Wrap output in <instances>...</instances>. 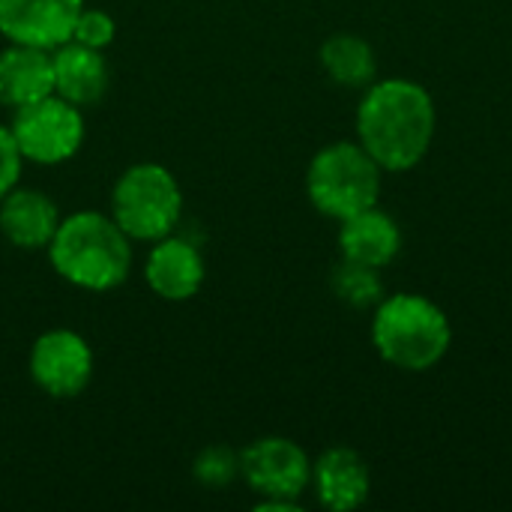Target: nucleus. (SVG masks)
Here are the masks:
<instances>
[{"mask_svg": "<svg viewBox=\"0 0 512 512\" xmlns=\"http://www.w3.org/2000/svg\"><path fill=\"white\" fill-rule=\"evenodd\" d=\"M354 129L360 147L384 174H405L417 168L435 144L438 105L414 78H375L360 96Z\"/></svg>", "mask_w": 512, "mask_h": 512, "instance_id": "obj_1", "label": "nucleus"}, {"mask_svg": "<svg viewBox=\"0 0 512 512\" xmlns=\"http://www.w3.org/2000/svg\"><path fill=\"white\" fill-rule=\"evenodd\" d=\"M369 339L375 354L408 375L432 372L453 348V321L420 291L384 294L372 309Z\"/></svg>", "mask_w": 512, "mask_h": 512, "instance_id": "obj_2", "label": "nucleus"}, {"mask_svg": "<svg viewBox=\"0 0 512 512\" xmlns=\"http://www.w3.org/2000/svg\"><path fill=\"white\" fill-rule=\"evenodd\" d=\"M48 258L63 282L96 294L114 291L132 273V240L111 213L78 210L60 219Z\"/></svg>", "mask_w": 512, "mask_h": 512, "instance_id": "obj_3", "label": "nucleus"}, {"mask_svg": "<svg viewBox=\"0 0 512 512\" xmlns=\"http://www.w3.org/2000/svg\"><path fill=\"white\" fill-rule=\"evenodd\" d=\"M384 192V168L360 147V141L324 144L306 168V195L312 207L342 222L366 207H375Z\"/></svg>", "mask_w": 512, "mask_h": 512, "instance_id": "obj_4", "label": "nucleus"}, {"mask_svg": "<svg viewBox=\"0 0 512 512\" xmlns=\"http://www.w3.org/2000/svg\"><path fill=\"white\" fill-rule=\"evenodd\" d=\"M111 219L129 240L156 243L183 219V189L177 177L159 162L129 165L111 189Z\"/></svg>", "mask_w": 512, "mask_h": 512, "instance_id": "obj_5", "label": "nucleus"}, {"mask_svg": "<svg viewBox=\"0 0 512 512\" xmlns=\"http://www.w3.org/2000/svg\"><path fill=\"white\" fill-rule=\"evenodd\" d=\"M12 138L33 165H60L69 162L84 144V114L78 105L48 93L30 105L15 108L9 123Z\"/></svg>", "mask_w": 512, "mask_h": 512, "instance_id": "obj_6", "label": "nucleus"}, {"mask_svg": "<svg viewBox=\"0 0 512 512\" xmlns=\"http://www.w3.org/2000/svg\"><path fill=\"white\" fill-rule=\"evenodd\" d=\"M240 480L258 501H300L312 483V459L297 441L264 435L240 450Z\"/></svg>", "mask_w": 512, "mask_h": 512, "instance_id": "obj_7", "label": "nucleus"}, {"mask_svg": "<svg viewBox=\"0 0 512 512\" xmlns=\"http://www.w3.org/2000/svg\"><path fill=\"white\" fill-rule=\"evenodd\" d=\"M27 369L45 396L75 399L93 381V348L81 333L57 327L33 342Z\"/></svg>", "mask_w": 512, "mask_h": 512, "instance_id": "obj_8", "label": "nucleus"}, {"mask_svg": "<svg viewBox=\"0 0 512 512\" xmlns=\"http://www.w3.org/2000/svg\"><path fill=\"white\" fill-rule=\"evenodd\" d=\"M81 6L84 0H0V36L54 51L72 39Z\"/></svg>", "mask_w": 512, "mask_h": 512, "instance_id": "obj_9", "label": "nucleus"}, {"mask_svg": "<svg viewBox=\"0 0 512 512\" xmlns=\"http://www.w3.org/2000/svg\"><path fill=\"white\" fill-rule=\"evenodd\" d=\"M207 276V264L201 249L177 234H168L153 243L144 261L147 288L165 303H186L192 300Z\"/></svg>", "mask_w": 512, "mask_h": 512, "instance_id": "obj_10", "label": "nucleus"}, {"mask_svg": "<svg viewBox=\"0 0 512 512\" xmlns=\"http://www.w3.org/2000/svg\"><path fill=\"white\" fill-rule=\"evenodd\" d=\"M318 504L330 512L360 510L372 495L369 462L351 447H330L312 462V483Z\"/></svg>", "mask_w": 512, "mask_h": 512, "instance_id": "obj_11", "label": "nucleus"}, {"mask_svg": "<svg viewBox=\"0 0 512 512\" xmlns=\"http://www.w3.org/2000/svg\"><path fill=\"white\" fill-rule=\"evenodd\" d=\"M336 246H339V258L345 261L387 270L402 255L405 234L396 216H390L375 204L339 222Z\"/></svg>", "mask_w": 512, "mask_h": 512, "instance_id": "obj_12", "label": "nucleus"}, {"mask_svg": "<svg viewBox=\"0 0 512 512\" xmlns=\"http://www.w3.org/2000/svg\"><path fill=\"white\" fill-rule=\"evenodd\" d=\"M51 69H54V93L78 108L99 105L111 84V69L102 51L63 42L51 51Z\"/></svg>", "mask_w": 512, "mask_h": 512, "instance_id": "obj_13", "label": "nucleus"}, {"mask_svg": "<svg viewBox=\"0 0 512 512\" xmlns=\"http://www.w3.org/2000/svg\"><path fill=\"white\" fill-rule=\"evenodd\" d=\"M60 210L51 195L27 186H15L3 201H0V234L24 252L48 249L57 225H60Z\"/></svg>", "mask_w": 512, "mask_h": 512, "instance_id": "obj_14", "label": "nucleus"}, {"mask_svg": "<svg viewBox=\"0 0 512 512\" xmlns=\"http://www.w3.org/2000/svg\"><path fill=\"white\" fill-rule=\"evenodd\" d=\"M54 93L51 51L9 42L0 51V105L21 108Z\"/></svg>", "mask_w": 512, "mask_h": 512, "instance_id": "obj_15", "label": "nucleus"}, {"mask_svg": "<svg viewBox=\"0 0 512 512\" xmlns=\"http://www.w3.org/2000/svg\"><path fill=\"white\" fill-rule=\"evenodd\" d=\"M318 60L327 78L345 90H366L378 78V54L372 42L360 33L339 30L327 36L318 51Z\"/></svg>", "mask_w": 512, "mask_h": 512, "instance_id": "obj_16", "label": "nucleus"}, {"mask_svg": "<svg viewBox=\"0 0 512 512\" xmlns=\"http://www.w3.org/2000/svg\"><path fill=\"white\" fill-rule=\"evenodd\" d=\"M330 288H333L339 303H345L351 309H360V312L375 309L381 303V297L387 294L381 270L363 267V264H354V261H345V258H339V264L333 267Z\"/></svg>", "mask_w": 512, "mask_h": 512, "instance_id": "obj_17", "label": "nucleus"}, {"mask_svg": "<svg viewBox=\"0 0 512 512\" xmlns=\"http://www.w3.org/2000/svg\"><path fill=\"white\" fill-rule=\"evenodd\" d=\"M192 474L204 489H228L234 480H240V453L231 447H207L195 456Z\"/></svg>", "mask_w": 512, "mask_h": 512, "instance_id": "obj_18", "label": "nucleus"}, {"mask_svg": "<svg viewBox=\"0 0 512 512\" xmlns=\"http://www.w3.org/2000/svg\"><path fill=\"white\" fill-rule=\"evenodd\" d=\"M114 33H117V24H114V18L108 12L81 6V12L75 18V27H72V42L105 51L114 42Z\"/></svg>", "mask_w": 512, "mask_h": 512, "instance_id": "obj_19", "label": "nucleus"}, {"mask_svg": "<svg viewBox=\"0 0 512 512\" xmlns=\"http://www.w3.org/2000/svg\"><path fill=\"white\" fill-rule=\"evenodd\" d=\"M21 165H24V156H21L15 138H12V129L0 126V201L18 186Z\"/></svg>", "mask_w": 512, "mask_h": 512, "instance_id": "obj_20", "label": "nucleus"}, {"mask_svg": "<svg viewBox=\"0 0 512 512\" xmlns=\"http://www.w3.org/2000/svg\"><path fill=\"white\" fill-rule=\"evenodd\" d=\"M255 507H258L261 512H270V510L297 512V510H300V501H258Z\"/></svg>", "mask_w": 512, "mask_h": 512, "instance_id": "obj_21", "label": "nucleus"}]
</instances>
